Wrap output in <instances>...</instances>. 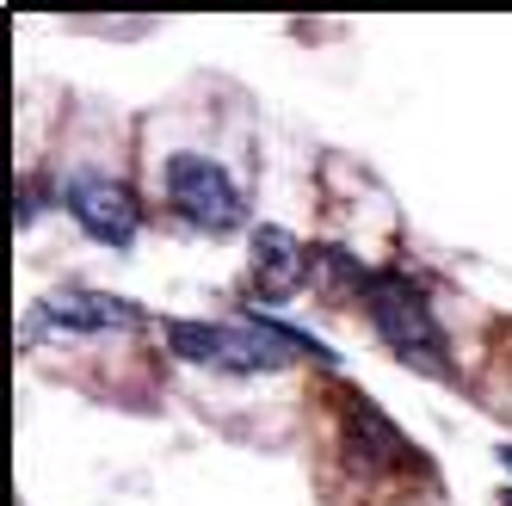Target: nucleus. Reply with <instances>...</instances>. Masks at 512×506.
I'll list each match as a JSON object with an SVG mask.
<instances>
[{"instance_id":"obj_1","label":"nucleus","mask_w":512,"mask_h":506,"mask_svg":"<svg viewBox=\"0 0 512 506\" xmlns=\"http://www.w3.org/2000/svg\"><path fill=\"white\" fill-rule=\"evenodd\" d=\"M161 340L173 358L186 365H210V371H229V377H253V371H284L290 352H315V358H334L321 340L297 334V328H278V321L253 315V321H161Z\"/></svg>"},{"instance_id":"obj_2","label":"nucleus","mask_w":512,"mask_h":506,"mask_svg":"<svg viewBox=\"0 0 512 506\" xmlns=\"http://www.w3.org/2000/svg\"><path fill=\"white\" fill-rule=\"evenodd\" d=\"M364 315H371V328L383 334V346L408 371L457 377L451 340H445V328H438V315H432V303H426L420 284H408L401 272H371V284H364Z\"/></svg>"},{"instance_id":"obj_3","label":"nucleus","mask_w":512,"mask_h":506,"mask_svg":"<svg viewBox=\"0 0 512 506\" xmlns=\"http://www.w3.org/2000/svg\"><path fill=\"white\" fill-rule=\"evenodd\" d=\"M167 204L186 216L192 229H204V235H229L247 216V198L229 179V167L210 161V155H192V149L167 155Z\"/></svg>"},{"instance_id":"obj_4","label":"nucleus","mask_w":512,"mask_h":506,"mask_svg":"<svg viewBox=\"0 0 512 506\" xmlns=\"http://www.w3.org/2000/svg\"><path fill=\"white\" fill-rule=\"evenodd\" d=\"M142 309H130L112 291H87V284H56L31 303V315L19 321V340L38 346L44 334H112V328H136Z\"/></svg>"},{"instance_id":"obj_5","label":"nucleus","mask_w":512,"mask_h":506,"mask_svg":"<svg viewBox=\"0 0 512 506\" xmlns=\"http://www.w3.org/2000/svg\"><path fill=\"white\" fill-rule=\"evenodd\" d=\"M56 198H62L68 216H75L93 241H105V247H130L136 229H142L136 192L124 186V179H112V173H68Z\"/></svg>"},{"instance_id":"obj_6","label":"nucleus","mask_w":512,"mask_h":506,"mask_svg":"<svg viewBox=\"0 0 512 506\" xmlns=\"http://www.w3.org/2000/svg\"><path fill=\"white\" fill-rule=\"evenodd\" d=\"M247 266H253V297L260 303H290V297H303V284L315 272V253L290 229L260 223L253 229V247H247Z\"/></svg>"},{"instance_id":"obj_7","label":"nucleus","mask_w":512,"mask_h":506,"mask_svg":"<svg viewBox=\"0 0 512 506\" xmlns=\"http://www.w3.org/2000/svg\"><path fill=\"white\" fill-rule=\"evenodd\" d=\"M340 432H346V463L358 469V476H389V469H401L414 457L408 439H401V426L377 402H364V395H346Z\"/></svg>"},{"instance_id":"obj_8","label":"nucleus","mask_w":512,"mask_h":506,"mask_svg":"<svg viewBox=\"0 0 512 506\" xmlns=\"http://www.w3.org/2000/svg\"><path fill=\"white\" fill-rule=\"evenodd\" d=\"M494 457H500V463H506V469H512V445H500V451H494Z\"/></svg>"},{"instance_id":"obj_9","label":"nucleus","mask_w":512,"mask_h":506,"mask_svg":"<svg viewBox=\"0 0 512 506\" xmlns=\"http://www.w3.org/2000/svg\"><path fill=\"white\" fill-rule=\"evenodd\" d=\"M500 506H512V488H506V494H500Z\"/></svg>"}]
</instances>
